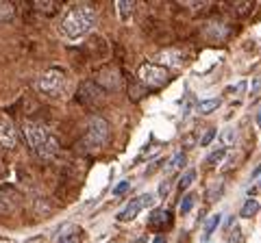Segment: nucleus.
I'll use <instances>...</instances> for the list:
<instances>
[{
    "instance_id": "obj_14",
    "label": "nucleus",
    "mask_w": 261,
    "mask_h": 243,
    "mask_svg": "<svg viewBox=\"0 0 261 243\" xmlns=\"http://www.w3.org/2000/svg\"><path fill=\"white\" fill-rule=\"evenodd\" d=\"M259 209H261V204L255 200V198H248V200H246V204L242 206V211H239V217L250 219V217H255V215H257Z\"/></svg>"
},
{
    "instance_id": "obj_29",
    "label": "nucleus",
    "mask_w": 261,
    "mask_h": 243,
    "mask_svg": "<svg viewBox=\"0 0 261 243\" xmlns=\"http://www.w3.org/2000/svg\"><path fill=\"white\" fill-rule=\"evenodd\" d=\"M168 191H170V185H168V182H161V185H159V196H161V198L168 196Z\"/></svg>"
},
{
    "instance_id": "obj_18",
    "label": "nucleus",
    "mask_w": 261,
    "mask_h": 243,
    "mask_svg": "<svg viewBox=\"0 0 261 243\" xmlns=\"http://www.w3.org/2000/svg\"><path fill=\"white\" fill-rule=\"evenodd\" d=\"M235 139H237V132H235L233 128H227V130H224L222 135H220V143H222L220 148H229V145H233Z\"/></svg>"
},
{
    "instance_id": "obj_4",
    "label": "nucleus",
    "mask_w": 261,
    "mask_h": 243,
    "mask_svg": "<svg viewBox=\"0 0 261 243\" xmlns=\"http://www.w3.org/2000/svg\"><path fill=\"white\" fill-rule=\"evenodd\" d=\"M137 76H140L142 83L150 87V89H159V87L170 83V70H165L163 65H159V63H144L140 72H137Z\"/></svg>"
},
{
    "instance_id": "obj_8",
    "label": "nucleus",
    "mask_w": 261,
    "mask_h": 243,
    "mask_svg": "<svg viewBox=\"0 0 261 243\" xmlns=\"http://www.w3.org/2000/svg\"><path fill=\"white\" fill-rule=\"evenodd\" d=\"M0 143L5 148H16V143H18V130L9 120L0 122Z\"/></svg>"
},
{
    "instance_id": "obj_25",
    "label": "nucleus",
    "mask_w": 261,
    "mask_h": 243,
    "mask_svg": "<svg viewBox=\"0 0 261 243\" xmlns=\"http://www.w3.org/2000/svg\"><path fill=\"white\" fill-rule=\"evenodd\" d=\"M215 135H218L215 128H209V130L205 132V135H202V139H200V145H209V143H211L213 139H215Z\"/></svg>"
},
{
    "instance_id": "obj_28",
    "label": "nucleus",
    "mask_w": 261,
    "mask_h": 243,
    "mask_svg": "<svg viewBox=\"0 0 261 243\" xmlns=\"http://www.w3.org/2000/svg\"><path fill=\"white\" fill-rule=\"evenodd\" d=\"M140 200H142V206H144V209H148V206L155 204V196H152V193H144Z\"/></svg>"
},
{
    "instance_id": "obj_30",
    "label": "nucleus",
    "mask_w": 261,
    "mask_h": 243,
    "mask_svg": "<svg viewBox=\"0 0 261 243\" xmlns=\"http://www.w3.org/2000/svg\"><path fill=\"white\" fill-rule=\"evenodd\" d=\"M259 89H261V76L252 80V85H250V91H252V93H257Z\"/></svg>"
},
{
    "instance_id": "obj_6",
    "label": "nucleus",
    "mask_w": 261,
    "mask_h": 243,
    "mask_svg": "<svg viewBox=\"0 0 261 243\" xmlns=\"http://www.w3.org/2000/svg\"><path fill=\"white\" fill-rule=\"evenodd\" d=\"M78 100L87 107H96L98 102H103V91H100V87L96 83L87 80V83H83L81 89H78Z\"/></svg>"
},
{
    "instance_id": "obj_11",
    "label": "nucleus",
    "mask_w": 261,
    "mask_h": 243,
    "mask_svg": "<svg viewBox=\"0 0 261 243\" xmlns=\"http://www.w3.org/2000/svg\"><path fill=\"white\" fill-rule=\"evenodd\" d=\"M16 209H18V198H16V193L0 189V215H5V213H13Z\"/></svg>"
},
{
    "instance_id": "obj_27",
    "label": "nucleus",
    "mask_w": 261,
    "mask_h": 243,
    "mask_svg": "<svg viewBox=\"0 0 261 243\" xmlns=\"http://www.w3.org/2000/svg\"><path fill=\"white\" fill-rule=\"evenodd\" d=\"M126 189H128V180H122V182H118V185L113 187V196H122Z\"/></svg>"
},
{
    "instance_id": "obj_2",
    "label": "nucleus",
    "mask_w": 261,
    "mask_h": 243,
    "mask_svg": "<svg viewBox=\"0 0 261 243\" xmlns=\"http://www.w3.org/2000/svg\"><path fill=\"white\" fill-rule=\"evenodd\" d=\"M22 135H24V141L28 143V148H31L37 157L41 159H50L57 154V139L50 135L46 126H41L37 122H26L24 126H22Z\"/></svg>"
},
{
    "instance_id": "obj_33",
    "label": "nucleus",
    "mask_w": 261,
    "mask_h": 243,
    "mask_svg": "<svg viewBox=\"0 0 261 243\" xmlns=\"http://www.w3.org/2000/svg\"><path fill=\"white\" fill-rule=\"evenodd\" d=\"M257 124H259V128H261V109H259V113H257Z\"/></svg>"
},
{
    "instance_id": "obj_13",
    "label": "nucleus",
    "mask_w": 261,
    "mask_h": 243,
    "mask_svg": "<svg viewBox=\"0 0 261 243\" xmlns=\"http://www.w3.org/2000/svg\"><path fill=\"white\" fill-rule=\"evenodd\" d=\"M222 222V215L220 213H215V215H211L207 219V224H205V230H202V243H207L209 239H211V234L218 230V226H220Z\"/></svg>"
},
{
    "instance_id": "obj_17",
    "label": "nucleus",
    "mask_w": 261,
    "mask_h": 243,
    "mask_svg": "<svg viewBox=\"0 0 261 243\" xmlns=\"http://www.w3.org/2000/svg\"><path fill=\"white\" fill-rule=\"evenodd\" d=\"M194 180H196V169L192 167V169H187V172L181 176V180H179V189L181 191H187L192 185H194Z\"/></svg>"
},
{
    "instance_id": "obj_21",
    "label": "nucleus",
    "mask_w": 261,
    "mask_h": 243,
    "mask_svg": "<svg viewBox=\"0 0 261 243\" xmlns=\"http://www.w3.org/2000/svg\"><path fill=\"white\" fill-rule=\"evenodd\" d=\"M224 157H227V148H218V150H213V152L207 157V163H209V165H218Z\"/></svg>"
},
{
    "instance_id": "obj_10",
    "label": "nucleus",
    "mask_w": 261,
    "mask_h": 243,
    "mask_svg": "<svg viewBox=\"0 0 261 243\" xmlns=\"http://www.w3.org/2000/svg\"><path fill=\"white\" fill-rule=\"evenodd\" d=\"M168 224H170V213L165 209H155L150 213V217H148V226L150 228L159 230V228H165Z\"/></svg>"
},
{
    "instance_id": "obj_31",
    "label": "nucleus",
    "mask_w": 261,
    "mask_h": 243,
    "mask_svg": "<svg viewBox=\"0 0 261 243\" xmlns=\"http://www.w3.org/2000/svg\"><path fill=\"white\" fill-rule=\"evenodd\" d=\"M259 174H261V165H257L255 169H252V174H250V180H255V178H257V176H259Z\"/></svg>"
},
{
    "instance_id": "obj_26",
    "label": "nucleus",
    "mask_w": 261,
    "mask_h": 243,
    "mask_svg": "<svg viewBox=\"0 0 261 243\" xmlns=\"http://www.w3.org/2000/svg\"><path fill=\"white\" fill-rule=\"evenodd\" d=\"M222 189H224V180H220V182H218V187L211 189V193H209V202H213L215 198H220L222 196Z\"/></svg>"
},
{
    "instance_id": "obj_20",
    "label": "nucleus",
    "mask_w": 261,
    "mask_h": 243,
    "mask_svg": "<svg viewBox=\"0 0 261 243\" xmlns=\"http://www.w3.org/2000/svg\"><path fill=\"white\" fill-rule=\"evenodd\" d=\"M194 202H196V198L190 193V196H185L183 200H181V206H179V213L181 215H187L192 209H194Z\"/></svg>"
},
{
    "instance_id": "obj_1",
    "label": "nucleus",
    "mask_w": 261,
    "mask_h": 243,
    "mask_svg": "<svg viewBox=\"0 0 261 243\" xmlns=\"http://www.w3.org/2000/svg\"><path fill=\"white\" fill-rule=\"evenodd\" d=\"M96 18H98V13L90 5L72 7L61 20V26H59L61 37L68 41H76V39L85 37V35L96 26Z\"/></svg>"
},
{
    "instance_id": "obj_5",
    "label": "nucleus",
    "mask_w": 261,
    "mask_h": 243,
    "mask_svg": "<svg viewBox=\"0 0 261 243\" xmlns=\"http://www.w3.org/2000/svg\"><path fill=\"white\" fill-rule=\"evenodd\" d=\"M109 137V124L107 120H103V117H94V120H90V124H87V132H85V141L90 148H100V145H105Z\"/></svg>"
},
{
    "instance_id": "obj_24",
    "label": "nucleus",
    "mask_w": 261,
    "mask_h": 243,
    "mask_svg": "<svg viewBox=\"0 0 261 243\" xmlns=\"http://www.w3.org/2000/svg\"><path fill=\"white\" fill-rule=\"evenodd\" d=\"M239 241H242V228L233 224V228L229 230V243H239Z\"/></svg>"
},
{
    "instance_id": "obj_12",
    "label": "nucleus",
    "mask_w": 261,
    "mask_h": 243,
    "mask_svg": "<svg viewBox=\"0 0 261 243\" xmlns=\"http://www.w3.org/2000/svg\"><path fill=\"white\" fill-rule=\"evenodd\" d=\"M81 237H83L81 226H68L59 237H57V243H81Z\"/></svg>"
},
{
    "instance_id": "obj_9",
    "label": "nucleus",
    "mask_w": 261,
    "mask_h": 243,
    "mask_svg": "<svg viewBox=\"0 0 261 243\" xmlns=\"http://www.w3.org/2000/svg\"><path fill=\"white\" fill-rule=\"evenodd\" d=\"M142 209H144L142 200H140V198H133V200H130V202L124 206V209L118 213V219H120V222H130V219L137 217V213H140Z\"/></svg>"
},
{
    "instance_id": "obj_23",
    "label": "nucleus",
    "mask_w": 261,
    "mask_h": 243,
    "mask_svg": "<svg viewBox=\"0 0 261 243\" xmlns=\"http://www.w3.org/2000/svg\"><path fill=\"white\" fill-rule=\"evenodd\" d=\"M35 9L41 11V13H55L57 11V3H53V0H46V3H35Z\"/></svg>"
},
{
    "instance_id": "obj_32",
    "label": "nucleus",
    "mask_w": 261,
    "mask_h": 243,
    "mask_svg": "<svg viewBox=\"0 0 261 243\" xmlns=\"http://www.w3.org/2000/svg\"><path fill=\"white\" fill-rule=\"evenodd\" d=\"M152 243H168V241H165V234H157V237L152 239Z\"/></svg>"
},
{
    "instance_id": "obj_22",
    "label": "nucleus",
    "mask_w": 261,
    "mask_h": 243,
    "mask_svg": "<svg viewBox=\"0 0 261 243\" xmlns=\"http://www.w3.org/2000/svg\"><path fill=\"white\" fill-rule=\"evenodd\" d=\"M13 18V7L9 3H0V22H9Z\"/></svg>"
},
{
    "instance_id": "obj_7",
    "label": "nucleus",
    "mask_w": 261,
    "mask_h": 243,
    "mask_svg": "<svg viewBox=\"0 0 261 243\" xmlns=\"http://www.w3.org/2000/svg\"><path fill=\"white\" fill-rule=\"evenodd\" d=\"M185 61H187V55L179 48H170V50H163L161 53V63L165 70H179L185 65Z\"/></svg>"
},
{
    "instance_id": "obj_3",
    "label": "nucleus",
    "mask_w": 261,
    "mask_h": 243,
    "mask_svg": "<svg viewBox=\"0 0 261 243\" xmlns=\"http://www.w3.org/2000/svg\"><path fill=\"white\" fill-rule=\"evenodd\" d=\"M68 89V76L63 70H48L37 78V91L46 98H61Z\"/></svg>"
},
{
    "instance_id": "obj_16",
    "label": "nucleus",
    "mask_w": 261,
    "mask_h": 243,
    "mask_svg": "<svg viewBox=\"0 0 261 243\" xmlns=\"http://www.w3.org/2000/svg\"><path fill=\"white\" fill-rule=\"evenodd\" d=\"M118 16L122 22H128L130 20V13H133V3H128V0H120L118 5Z\"/></svg>"
},
{
    "instance_id": "obj_15",
    "label": "nucleus",
    "mask_w": 261,
    "mask_h": 243,
    "mask_svg": "<svg viewBox=\"0 0 261 243\" xmlns=\"http://www.w3.org/2000/svg\"><path fill=\"white\" fill-rule=\"evenodd\" d=\"M218 107H220V100H218V98L200 100V102H198V113H200V115H209V113H213Z\"/></svg>"
},
{
    "instance_id": "obj_19",
    "label": "nucleus",
    "mask_w": 261,
    "mask_h": 243,
    "mask_svg": "<svg viewBox=\"0 0 261 243\" xmlns=\"http://www.w3.org/2000/svg\"><path fill=\"white\" fill-rule=\"evenodd\" d=\"M179 165H185V152H177L174 157L170 159V163L165 165V172H174Z\"/></svg>"
}]
</instances>
